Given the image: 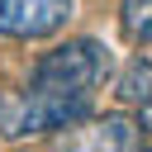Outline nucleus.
Here are the masks:
<instances>
[{"mask_svg": "<svg viewBox=\"0 0 152 152\" xmlns=\"http://www.w3.org/2000/svg\"><path fill=\"white\" fill-rule=\"evenodd\" d=\"M76 0H0V38H52L66 28Z\"/></svg>", "mask_w": 152, "mask_h": 152, "instance_id": "3", "label": "nucleus"}, {"mask_svg": "<svg viewBox=\"0 0 152 152\" xmlns=\"http://www.w3.org/2000/svg\"><path fill=\"white\" fill-rule=\"evenodd\" d=\"M90 114V95H66V90H0V138L5 142H24V138H43L52 128H66L76 119Z\"/></svg>", "mask_w": 152, "mask_h": 152, "instance_id": "1", "label": "nucleus"}, {"mask_svg": "<svg viewBox=\"0 0 152 152\" xmlns=\"http://www.w3.org/2000/svg\"><path fill=\"white\" fill-rule=\"evenodd\" d=\"M114 95L124 100V104H142L147 95H152V57H128L124 62V71H119V81H114Z\"/></svg>", "mask_w": 152, "mask_h": 152, "instance_id": "5", "label": "nucleus"}, {"mask_svg": "<svg viewBox=\"0 0 152 152\" xmlns=\"http://www.w3.org/2000/svg\"><path fill=\"white\" fill-rule=\"evenodd\" d=\"M147 152H152V147H147Z\"/></svg>", "mask_w": 152, "mask_h": 152, "instance_id": "8", "label": "nucleus"}, {"mask_svg": "<svg viewBox=\"0 0 152 152\" xmlns=\"http://www.w3.org/2000/svg\"><path fill=\"white\" fill-rule=\"evenodd\" d=\"M138 124L128 114H104V119H76L57 138V152H133Z\"/></svg>", "mask_w": 152, "mask_h": 152, "instance_id": "4", "label": "nucleus"}, {"mask_svg": "<svg viewBox=\"0 0 152 152\" xmlns=\"http://www.w3.org/2000/svg\"><path fill=\"white\" fill-rule=\"evenodd\" d=\"M119 28L128 43L152 48V0H124L119 5Z\"/></svg>", "mask_w": 152, "mask_h": 152, "instance_id": "6", "label": "nucleus"}, {"mask_svg": "<svg viewBox=\"0 0 152 152\" xmlns=\"http://www.w3.org/2000/svg\"><path fill=\"white\" fill-rule=\"evenodd\" d=\"M104 76H109V48L95 43V38L57 43V48L43 52L38 66H33V86H43V90H66V95H90Z\"/></svg>", "mask_w": 152, "mask_h": 152, "instance_id": "2", "label": "nucleus"}, {"mask_svg": "<svg viewBox=\"0 0 152 152\" xmlns=\"http://www.w3.org/2000/svg\"><path fill=\"white\" fill-rule=\"evenodd\" d=\"M138 128H147V133H152V95L138 104Z\"/></svg>", "mask_w": 152, "mask_h": 152, "instance_id": "7", "label": "nucleus"}]
</instances>
